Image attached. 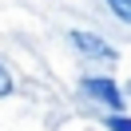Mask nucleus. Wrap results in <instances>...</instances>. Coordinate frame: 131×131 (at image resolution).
Returning <instances> with one entry per match:
<instances>
[{"label": "nucleus", "mask_w": 131, "mask_h": 131, "mask_svg": "<svg viewBox=\"0 0 131 131\" xmlns=\"http://www.w3.org/2000/svg\"><path fill=\"white\" fill-rule=\"evenodd\" d=\"M107 127H111V131H131V123H127V119H123V115H119V111H115V115H111V119H107Z\"/></svg>", "instance_id": "20e7f679"}, {"label": "nucleus", "mask_w": 131, "mask_h": 131, "mask_svg": "<svg viewBox=\"0 0 131 131\" xmlns=\"http://www.w3.org/2000/svg\"><path fill=\"white\" fill-rule=\"evenodd\" d=\"M72 44H75V48L83 52V56H95V60H107V64L115 60V48H111V44H103L99 36H91V32H80V28H75V32H72Z\"/></svg>", "instance_id": "f03ea898"}, {"label": "nucleus", "mask_w": 131, "mask_h": 131, "mask_svg": "<svg viewBox=\"0 0 131 131\" xmlns=\"http://www.w3.org/2000/svg\"><path fill=\"white\" fill-rule=\"evenodd\" d=\"M107 4H111V12L119 20H131V0H107Z\"/></svg>", "instance_id": "7ed1b4c3"}, {"label": "nucleus", "mask_w": 131, "mask_h": 131, "mask_svg": "<svg viewBox=\"0 0 131 131\" xmlns=\"http://www.w3.org/2000/svg\"><path fill=\"white\" fill-rule=\"evenodd\" d=\"M8 91H12V75H8V72H4V64H0V99L8 95Z\"/></svg>", "instance_id": "39448f33"}, {"label": "nucleus", "mask_w": 131, "mask_h": 131, "mask_svg": "<svg viewBox=\"0 0 131 131\" xmlns=\"http://www.w3.org/2000/svg\"><path fill=\"white\" fill-rule=\"evenodd\" d=\"M80 91L88 99H95V103H103V107H111V111H123L127 107V99H123V91H119V83L115 80H99V75H88V80L80 83Z\"/></svg>", "instance_id": "f257e3e1"}]
</instances>
